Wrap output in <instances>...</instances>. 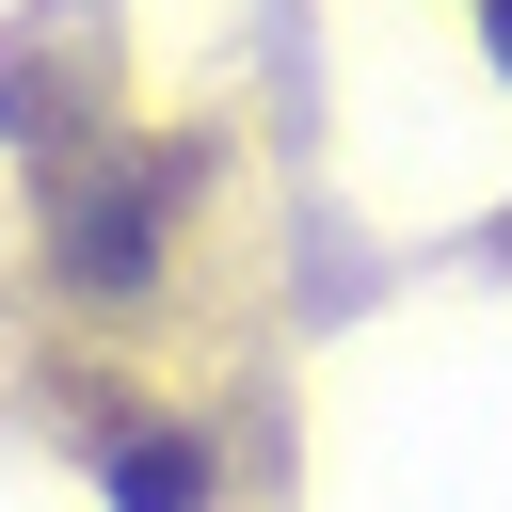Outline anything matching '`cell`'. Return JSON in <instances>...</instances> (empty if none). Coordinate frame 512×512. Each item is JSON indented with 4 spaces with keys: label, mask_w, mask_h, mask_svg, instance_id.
Segmentation results:
<instances>
[{
    "label": "cell",
    "mask_w": 512,
    "mask_h": 512,
    "mask_svg": "<svg viewBox=\"0 0 512 512\" xmlns=\"http://www.w3.org/2000/svg\"><path fill=\"white\" fill-rule=\"evenodd\" d=\"M176 192H192V160H96L80 192H64V288H160V224H176Z\"/></svg>",
    "instance_id": "6da1fadb"
},
{
    "label": "cell",
    "mask_w": 512,
    "mask_h": 512,
    "mask_svg": "<svg viewBox=\"0 0 512 512\" xmlns=\"http://www.w3.org/2000/svg\"><path fill=\"white\" fill-rule=\"evenodd\" d=\"M96 480H112L128 512H208V448H192L176 416H112V432H96Z\"/></svg>",
    "instance_id": "7a4b0ae2"
},
{
    "label": "cell",
    "mask_w": 512,
    "mask_h": 512,
    "mask_svg": "<svg viewBox=\"0 0 512 512\" xmlns=\"http://www.w3.org/2000/svg\"><path fill=\"white\" fill-rule=\"evenodd\" d=\"M480 48H496V80H512V0H480Z\"/></svg>",
    "instance_id": "3957f363"
}]
</instances>
